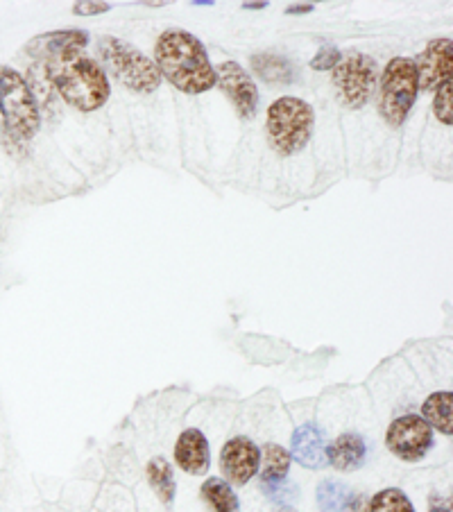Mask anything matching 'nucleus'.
I'll return each instance as SVG.
<instances>
[{"instance_id":"bb28decb","label":"nucleus","mask_w":453,"mask_h":512,"mask_svg":"<svg viewBox=\"0 0 453 512\" xmlns=\"http://www.w3.org/2000/svg\"><path fill=\"white\" fill-rule=\"evenodd\" d=\"M286 12H288V14H309V12H313V5H311V3H304V5H293V7H288Z\"/></svg>"},{"instance_id":"f03ea898","label":"nucleus","mask_w":453,"mask_h":512,"mask_svg":"<svg viewBox=\"0 0 453 512\" xmlns=\"http://www.w3.org/2000/svg\"><path fill=\"white\" fill-rule=\"evenodd\" d=\"M44 71L59 96L80 112H96L109 100L107 75L87 55L66 53L50 57Z\"/></svg>"},{"instance_id":"f257e3e1","label":"nucleus","mask_w":453,"mask_h":512,"mask_svg":"<svg viewBox=\"0 0 453 512\" xmlns=\"http://www.w3.org/2000/svg\"><path fill=\"white\" fill-rule=\"evenodd\" d=\"M161 80H168L184 93H204L216 87V71L202 41L186 30H166L155 48Z\"/></svg>"},{"instance_id":"412c9836","label":"nucleus","mask_w":453,"mask_h":512,"mask_svg":"<svg viewBox=\"0 0 453 512\" xmlns=\"http://www.w3.org/2000/svg\"><path fill=\"white\" fill-rule=\"evenodd\" d=\"M290 454L281 445H266L263 447V476L261 483L281 481L288 476L290 469Z\"/></svg>"},{"instance_id":"7ed1b4c3","label":"nucleus","mask_w":453,"mask_h":512,"mask_svg":"<svg viewBox=\"0 0 453 512\" xmlns=\"http://www.w3.org/2000/svg\"><path fill=\"white\" fill-rule=\"evenodd\" d=\"M0 118L10 136L30 141L39 132V105L30 82L10 66H0Z\"/></svg>"},{"instance_id":"20e7f679","label":"nucleus","mask_w":453,"mask_h":512,"mask_svg":"<svg viewBox=\"0 0 453 512\" xmlns=\"http://www.w3.org/2000/svg\"><path fill=\"white\" fill-rule=\"evenodd\" d=\"M98 53L102 62L109 68L118 82H123L134 93H155L161 84V73L157 64L148 55H143L139 48L127 44L116 37H102L98 44Z\"/></svg>"},{"instance_id":"cd10ccee","label":"nucleus","mask_w":453,"mask_h":512,"mask_svg":"<svg viewBox=\"0 0 453 512\" xmlns=\"http://www.w3.org/2000/svg\"><path fill=\"white\" fill-rule=\"evenodd\" d=\"M431 512H451V501L447 499V503H440V506H438V503H435V506L431 508Z\"/></svg>"},{"instance_id":"6ab92c4d","label":"nucleus","mask_w":453,"mask_h":512,"mask_svg":"<svg viewBox=\"0 0 453 512\" xmlns=\"http://www.w3.org/2000/svg\"><path fill=\"white\" fill-rule=\"evenodd\" d=\"M202 499L209 503L213 512H241L238 497L232 490V485L222 479H209L202 483Z\"/></svg>"},{"instance_id":"4be33fe9","label":"nucleus","mask_w":453,"mask_h":512,"mask_svg":"<svg viewBox=\"0 0 453 512\" xmlns=\"http://www.w3.org/2000/svg\"><path fill=\"white\" fill-rule=\"evenodd\" d=\"M370 512H415V508L404 492L397 488H388L374 494Z\"/></svg>"},{"instance_id":"393cba45","label":"nucleus","mask_w":453,"mask_h":512,"mask_svg":"<svg viewBox=\"0 0 453 512\" xmlns=\"http://www.w3.org/2000/svg\"><path fill=\"white\" fill-rule=\"evenodd\" d=\"M340 62V50L336 46H322L320 53L313 57L311 68L315 71H331V68H336Z\"/></svg>"},{"instance_id":"4468645a","label":"nucleus","mask_w":453,"mask_h":512,"mask_svg":"<svg viewBox=\"0 0 453 512\" xmlns=\"http://www.w3.org/2000/svg\"><path fill=\"white\" fill-rule=\"evenodd\" d=\"M89 44L87 30H57L34 37L28 46V53L37 59H50L66 53H80Z\"/></svg>"},{"instance_id":"423d86ee","label":"nucleus","mask_w":453,"mask_h":512,"mask_svg":"<svg viewBox=\"0 0 453 512\" xmlns=\"http://www.w3.org/2000/svg\"><path fill=\"white\" fill-rule=\"evenodd\" d=\"M417 71L415 62L408 57L390 59L381 78V114L390 125L399 127L408 118V112L415 105Z\"/></svg>"},{"instance_id":"aec40b11","label":"nucleus","mask_w":453,"mask_h":512,"mask_svg":"<svg viewBox=\"0 0 453 512\" xmlns=\"http://www.w3.org/2000/svg\"><path fill=\"white\" fill-rule=\"evenodd\" d=\"M148 481L155 492L159 494V499L170 506L175 501V472L173 465L168 463L166 458H155L148 463Z\"/></svg>"},{"instance_id":"2eb2a0df","label":"nucleus","mask_w":453,"mask_h":512,"mask_svg":"<svg viewBox=\"0 0 453 512\" xmlns=\"http://www.w3.org/2000/svg\"><path fill=\"white\" fill-rule=\"evenodd\" d=\"M327 456L329 465L336 467L338 472H354L365 463V440L358 433H343L331 447H327Z\"/></svg>"},{"instance_id":"9d476101","label":"nucleus","mask_w":453,"mask_h":512,"mask_svg":"<svg viewBox=\"0 0 453 512\" xmlns=\"http://www.w3.org/2000/svg\"><path fill=\"white\" fill-rule=\"evenodd\" d=\"M261 463V451L254 445L250 438H232L222 447L220 454V467L222 474L227 476L229 485H245L250 483L252 476L259 472Z\"/></svg>"},{"instance_id":"b1692460","label":"nucleus","mask_w":453,"mask_h":512,"mask_svg":"<svg viewBox=\"0 0 453 512\" xmlns=\"http://www.w3.org/2000/svg\"><path fill=\"white\" fill-rule=\"evenodd\" d=\"M261 488H263V492H266L272 501H277V503H290V501H295L297 494H299L295 485L290 483L288 479L261 483Z\"/></svg>"},{"instance_id":"f3484780","label":"nucleus","mask_w":453,"mask_h":512,"mask_svg":"<svg viewBox=\"0 0 453 512\" xmlns=\"http://www.w3.org/2000/svg\"><path fill=\"white\" fill-rule=\"evenodd\" d=\"M252 68L259 78H263L266 82H272V84H279V82L288 84L295 78V68H293V64H290V59L281 57V55H272V53L254 55Z\"/></svg>"},{"instance_id":"0eeeda50","label":"nucleus","mask_w":453,"mask_h":512,"mask_svg":"<svg viewBox=\"0 0 453 512\" xmlns=\"http://www.w3.org/2000/svg\"><path fill=\"white\" fill-rule=\"evenodd\" d=\"M333 84L347 107L361 109L374 93L376 62L363 53L347 55L333 68Z\"/></svg>"},{"instance_id":"f8f14e48","label":"nucleus","mask_w":453,"mask_h":512,"mask_svg":"<svg viewBox=\"0 0 453 512\" xmlns=\"http://www.w3.org/2000/svg\"><path fill=\"white\" fill-rule=\"evenodd\" d=\"M290 458H295L299 465L309 469H322L329 465L327 456V438L318 424H302L295 429L290 440Z\"/></svg>"},{"instance_id":"c85d7f7f","label":"nucleus","mask_w":453,"mask_h":512,"mask_svg":"<svg viewBox=\"0 0 453 512\" xmlns=\"http://www.w3.org/2000/svg\"><path fill=\"white\" fill-rule=\"evenodd\" d=\"M270 3H243L245 10H266Z\"/></svg>"},{"instance_id":"ddd939ff","label":"nucleus","mask_w":453,"mask_h":512,"mask_svg":"<svg viewBox=\"0 0 453 512\" xmlns=\"http://www.w3.org/2000/svg\"><path fill=\"white\" fill-rule=\"evenodd\" d=\"M175 463L184 469L186 474L202 476L209 472L211 465V449L209 440L198 429H186L179 435L175 445Z\"/></svg>"},{"instance_id":"6e6552de","label":"nucleus","mask_w":453,"mask_h":512,"mask_svg":"<svg viewBox=\"0 0 453 512\" xmlns=\"http://www.w3.org/2000/svg\"><path fill=\"white\" fill-rule=\"evenodd\" d=\"M386 445L397 458L406 463L422 460L433 447V429L420 415H401L390 424Z\"/></svg>"},{"instance_id":"a878e982","label":"nucleus","mask_w":453,"mask_h":512,"mask_svg":"<svg viewBox=\"0 0 453 512\" xmlns=\"http://www.w3.org/2000/svg\"><path fill=\"white\" fill-rule=\"evenodd\" d=\"M111 10L109 3H75L73 14L78 16H96V14H105Z\"/></svg>"},{"instance_id":"5701e85b","label":"nucleus","mask_w":453,"mask_h":512,"mask_svg":"<svg viewBox=\"0 0 453 512\" xmlns=\"http://www.w3.org/2000/svg\"><path fill=\"white\" fill-rule=\"evenodd\" d=\"M451 78L444 80L438 89H435V100H433V114L438 116V121L444 125L453 123V107H451Z\"/></svg>"},{"instance_id":"dca6fc26","label":"nucleus","mask_w":453,"mask_h":512,"mask_svg":"<svg viewBox=\"0 0 453 512\" xmlns=\"http://www.w3.org/2000/svg\"><path fill=\"white\" fill-rule=\"evenodd\" d=\"M318 506L322 512H356L358 499L343 481H322L318 488Z\"/></svg>"},{"instance_id":"c756f323","label":"nucleus","mask_w":453,"mask_h":512,"mask_svg":"<svg viewBox=\"0 0 453 512\" xmlns=\"http://www.w3.org/2000/svg\"><path fill=\"white\" fill-rule=\"evenodd\" d=\"M193 5H213V0H195Z\"/></svg>"},{"instance_id":"9b49d317","label":"nucleus","mask_w":453,"mask_h":512,"mask_svg":"<svg viewBox=\"0 0 453 512\" xmlns=\"http://www.w3.org/2000/svg\"><path fill=\"white\" fill-rule=\"evenodd\" d=\"M453 68V44L451 39H435L426 46L424 53L417 57L415 71H417V84L424 91L438 89L440 84L451 78Z\"/></svg>"},{"instance_id":"39448f33","label":"nucleus","mask_w":453,"mask_h":512,"mask_svg":"<svg viewBox=\"0 0 453 512\" xmlns=\"http://www.w3.org/2000/svg\"><path fill=\"white\" fill-rule=\"evenodd\" d=\"M313 134V107L302 98H279L268 109V136L279 155L304 150Z\"/></svg>"},{"instance_id":"a211bd4d","label":"nucleus","mask_w":453,"mask_h":512,"mask_svg":"<svg viewBox=\"0 0 453 512\" xmlns=\"http://www.w3.org/2000/svg\"><path fill=\"white\" fill-rule=\"evenodd\" d=\"M424 417L429 426H435L440 433H453V397L449 390L433 392L424 404Z\"/></svg>"},{"instance_id":"1a4fd4ad","label":"nucleus","mask_w":453,"mask_h":512,"mask_svg":"<svg viewBox=\"0 0 453 512\" xmlns=\"http://www.w3.org/2000/svg\"><path fill=\"white\" fill-rule=\"evenodd\" d=\"M213 71H216V84H220L222 93H227L229 100L234 102L238 116L252 118L256 114V107H259V89H256L254 80L247 75L245 68L227 59Z\"/></svg>"}]
</instances>
